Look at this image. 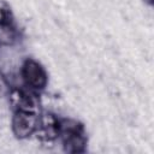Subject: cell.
<instances>
[{
  "label": "cell",
  "instance_id": "cell-3",
  "mask_svg": "<svg viewBox=\"0 0 154 154\" xmlns=\"http://www.w3.org/2000/svg\"><path fill=\"white\" fill-rule=\"evenodd\" d=\"M22 76L26 85L31 89L41 90L47 84V73L37 61L28 59L22 67Z\"/></svg>",
  "mask_w": 154,
  "mask_h": 154
},
{
  "label": "cell",
  "instance_id": "cell-4",
  "mask_svg": "<svg viewBox=\"0 0 154 154\" xmlns=\"http://www.w3.org/2000/svg\"><path fill=\"white\" fill-rule=\"evenodd\" d=\"M10 100L17 111H36V102L34 97L20 89H13L10 93Z\"/></svg>",
  "mask_w": 154,
  "mask_h": 154
},
{
  "label": "cell",
  "instance_id": "cell-1",
  "mask_svg": "<svg viewBox=\"0 0 154 154\" xmlns=\"http://www.w3.org/2000/svg\"><path fill=\"white\" fill-rule=\"evenodd\" d=\"M59 136L61 137L64 148L69 153H81L85 148L87 137L83 126L72 119L60 122Z\"/></svg>",
  "mask_w": 154,
  "mask_h": 154
},
{
  "label": "cell",
  "instance_id": "cell-2",
  "mask_svg": "<svg viewBox=\"0 0 154 154\" xmlns=\"http://www.w3.org/2000/svg\"><path fill=\"white\" fill-rule=\"evenodd\" d=\"M38 128V118L31 111H16L12 119V130L19 138L30 136Z\"/></svg>",
  "mask_w": 154,
  "mask_h": 154
},
{
  "label": "cell",
  "instance_id": "cell-6",
  "mask_svg": "<svg viewBox=\"0 0 154 154\" xmlns=\"http://www.w3.org/2000/svg\"><path fill=\"white\" fill-rule=\"evenodd\" d=\"M12 22L13 16L10 6L4 0H0V25L4 28H8L12 24Z\"/></svg>",
  "mask_w": 154,
  "mask_h": 154
},
{
  "label": "cell",
  "instance_id": "cell-5",
  "mask_svg": "<svg viewBox=\"0 0 154 154\" xmlns=\"http://www.w3.org/2000/svg\"><path fill=\"white\" fill-rule=\"evenodd\" d=\"M40 131L42 136L47 140H53L59 136V125L60 120H58L53 114H45L41 120H38Z\"/></svg>",
  "mask_w": 154,
  "mask_h": 154
}]
</instances>
